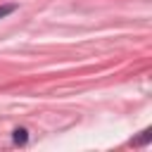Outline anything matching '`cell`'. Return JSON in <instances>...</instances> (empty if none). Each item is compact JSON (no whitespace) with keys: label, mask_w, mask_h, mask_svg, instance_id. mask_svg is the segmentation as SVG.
Segmentation results:
<instances>
[{"label":"cell","mask_w":152,"mask_h":152,"mask_svg":"<svg viewBox=\"0 0 152 152\" xmlns=\"http://www.w3.org/2000/svg\"><path fill=\"white\" fill-rule=\"evenodd\" d=\"M150 135H152V133H150V128H147V131H142V138H138V140H133L131 145H145V142L150 140Z\"/></svg>","instance_id":"cell-3"},{"label":"cell","mask_w":152,"mask_h":152,"mask_svg":"<svg viewBox=\"0 0 152 152\" xmlns=\"http://www.w3.org/2000/svg\"><path fill=\"white\" fill-rule=\"evenodd\" d=\"M14 10H17V5H14V2H7V5H0V19H5L7 14H12Z\"/></svg>","instance_id":"cell-2"},{"label":"cell","mask_w":152,"mask_h":152,"mask_svg":"<svg viewBox=\"0 0 152 152\" xmlns=\"http://www.w3.org/2000/svg\"><path fill=\"white\" fill-rule=\"evenodd\" d=\"M12 140H14V145H26L28 142V131L26 128H14Z\"/></svg>","instance_id":"cell-1"}]
</instances>
